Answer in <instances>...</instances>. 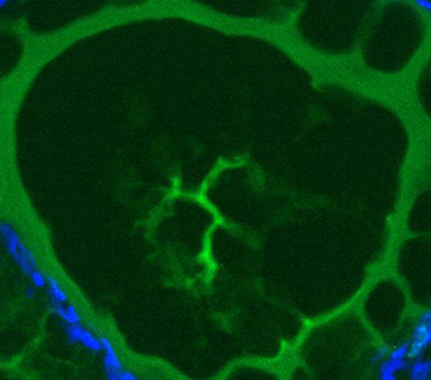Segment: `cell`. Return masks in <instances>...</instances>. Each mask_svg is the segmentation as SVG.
<instances>
[{"instance_id":"6da1fadb","label":"cell","mask_w":431,"mask_h":380,"mask_svg":"<svg viewBox=\"0 0 431 380\" xmlns=\"http://www.w3.org/2000/svg\"><path fill=\"white\" fill-rule=\"evenodd\" d=\"M0 238L5 247L6 252L10 255L20 271L29 276L31 272L38 268V261L36 255L33 254L28 246L20 237L19 232L15 229L10 222L1 220L0 222Z\"/></svg>"},{"instance_id":"7a4b0ae2","label":"cell","mask_w":431,"mask_h":380,"mask_svg":"<svg viewBox=\"0 0 431 380\" xmlns=\"http://www.w3.org/2000/svg\"><path fill=\"white\" fill-rule=\"evenodd\" d=\"M408 359L423 356L424 351L431 345V308L424 309L419 315L414 329L410 336Z\"/></svg>"},{"instance_id":"3957f363","label":"cell","mask_w":431,"mask_h":380,"mask_svg":"<svg viewBox=\"0 0 431 380\" xmlns=\"http://www.w3.org/2000/svg\"><path fill=\"white\" fill-rule=\"evenodd\" d=\"M65 334H66L67 342L71 345L80 343L83 347L89 350L93 354H99L102 352V343L99 336L93 333L88 327L83 326L81 323L79 325H65Z\"/></svg>"},{"instance_id":"277c9868","label":"cell","mask_w":431,"mask_h":380,"mask_svg":"<svg viewBox=\"0 0 431 380\" xmlns=\"http://www.w3.org/2000/svg\"><path fill=\"white\" fill-rule=\"evenodd\" d=\"M102 343V351H103V368L104 374H106L107 379L115 380V375L121 372L122 369H124L123 361H122L121 356L118 355L115 346L113 341L110 340L106 334H101L99 336Z\"/></svg>"},{"instance_id":"5b68a950","label":"cell","mask_w":431,"mask_h":380,"mask_svg":"<svg viewBox=\"0 0 431 380\" xmlns=\"http://www.w3.org/2000/svg\"><path fill=\"white\" fill-rule=\"evenodd\" d=\"M410 363L406 359H392L387 357L378 364V375L380 380H394L397 373L407 370Z\"/></svg>"},{"instance_id":"8992f818","label":"cell","mask_w":431,"mask_h":380,"mask_svg":"<svg viewBox=\"0 0 431 380\" xmlns=\"http://www.w3.org/2000/svg\"><path fill=\"white\" fill-rule=\"evenodd\" d=\"M50 309L54 315L61 318L65 323H69V325L83 323V317H81L80 312L74 304L69 303L67 306H65L63 303H58V302H50Z\"/></svg>"},{"instance_id":"52a82bcc","label":"cell","mask_w":431,"mask_h":380,"mask_svg":"<svg viewBox=\"0 0 431 380\" xmlns=\"http://www.w3.org/2000/svg\"><path fill=\"white\" fill-rule=\"evenodd\" d=\"M408 374L411 380H426L431 377V360L417 357L414 359V363L408 366Z\"/></svg>"},{"instance_id":"ba28073f","label":"cell","mask_w":431,"mask_h":380,"mask_svg":"<svg viewBox=\"0 0 431 380\" xmlns=\"http://www.w3.org/2000/svg\"><path fill=\"white\" fill-rule=\"evenodd\" d=\"M47 285H49V290H47V295H49L50 302H58V303H66L69 300L67 293L62 285L58 283L56 277L49 275L47 276Z\"/></svg>"},{"instance_id":"9c48e42d","label":"cell","mask_w":431,"mask_h":380,"mask_svg":"<svg viewBox=\"0 0 431 380\" xmlns=\"http://www.w3.org/2000/svg\"><path fill=\"white\" fill-rule=\"evenodd\" d=\"M391 352V346L388 343H380L376 350H374L373 355L371 357V364L376 365V364H379L380 361H383L384 359H387L388 355Z\"/></svg>"},{"instance_id":"30bf717a","label":"cell","mask_w":431,"mask_h":380,"mask_svg":"<svg viewBox=\"0 0 431 380\" xmlns=\"http://www.w3.org/2000/svg\"><path fill=\"white\" fill-rule=\"evenodd\" d=\"M408 350H410V338L401 342L394 349H391V352H389L388 357H392V359H406L408 354Z\"/></svg>"},{"instance_id":"8fae6325","label":"cell","mask_w":431,"mask_h":380,"mask_svg":"<svg viewBox=\"0 0 431 380\" xmlns=\"http://www.w3.org/2000/svg\"><path fill=\"white\" fill-rule=\"evenodd\" d=\"M29 277H31V281L35 285V288L43 289L47 285V276L41 270H38V268L31 272Z\"/></svg>"},{"instance_id":"7c38bea8","label":"cell","mask_w":431,"mask_h":380,"mask_svg":"<svg viewBox=\"0 0 431 380\" xmlns=\"http://www.w3.org/2000/svg\"><path fill=\"white\" fill-rule=\"evenodd\" d=\"M141 379V377L138 374H136L133 370H129V369H122L121 372L115 375V380H137Z\"/></svg>"},{"instance_id":"4fadbf2b","label":"cell","mask_w":431,"mask_h":380,"mask_svg":"<svg viewBox=\"0 0 431 380\" xmlns=\"http://www.w3.org/2000/svg\"><path fill=\"white\" fill-rule=\"evenodd\" d=\"M415 4H416L420 9H423V10H425V12L430 13L431 14V1H429V0H416Z\"/></svg>"},{"instance_id":"5bb4252c","label":"cell","mask_w":431,"mask_h":380,"mask_svg":"<svg viewBox=\"0 0 431 380\" xmlns=\"http://www.w3.org/2000/svg\"><path fill=\"white\" fill-rule=\"evenodd\" d=\"M24 297L27 299H35L36 298V289L33 286H27L24 288Z\"/></svg>"},{"instance_id":"9a60e30c","label":"cell","mask_w":431,"mask_h":380,"mask_svg":"<svg viewBox=\"0 0 431 380\" xmlns=\"http://www.w3.org/2000/svg\"><path fill=\"white\" fill-rule=\"evenodd\" d=\"M6 4H8V1H6V0H0V9H3L4 6L6 5Z\"/></svg>"},{"instance_id":"2e32d148","label":"cell","mask_w":431,"mask_h":380,"mask_svg":"<svg viewBox=\"0 0 431 380\" xmlns=\"http://www.w3.org/2000/svg\"><path fill=\"white\" fill-rule=\"evenodd\" d=\"M430 379H431V377H430Z\"/></svg>"}]
</instances>
